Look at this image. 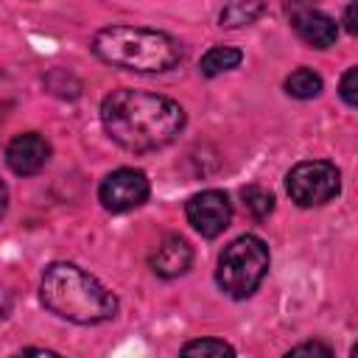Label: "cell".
Returning <instances> with one entry per match:
<instances>
[{"instance_id": "ffe728a7", "label": "cell", "mask_w": 358, "mask_h": 358, "mask_svg": "<svg viewBox=\"0 0 358 358\" xmlns=\"http://www.w3.org/2000/svg\"><path fill=\"white\" fill-rule=\"evenodd\" d=\"M6 201H8V190H6V185H3V179H0V218H3V213H6Z\"/></svg>"}, {"instance_id": "277c9868", "label": "cell", "mask_w": 358, "mask_h": 358, "mask_svg": "<svg viewBox=\"0 0 358 358\" xmlns=\"http://www.w3.org/2000/svg\"><path fill=\"white\" fill-rule=\"evenodd\" d=\"M268 271V246L257 235H241L224 246L218 257L215 280L232 299H246L257 291Z\"/></svg>"}, {"instance_id": "ba28073f", "label": "cell", "mask_w": 358, "mask_h": 358, "mask_svg": "<svg viewBox=\"0 0 358 358\" xmlns=\"http://www.w3.org/2000/svg\"><path fill=\"white\" fill-rule=\"evenodd\" d=\"M288 17H291V25L299 34V39L308 42L310 48H330L338 36L336 20L313 6H302L294 0V3H288Z\"/></svg>"}, {"instance_id": "e0dca14e", "label": "cell", "mask_w": 358, "mask_h": 358, "mask_svg": "<svg viewBox=\"0 0 358 358\" xmlns=\"http://www.w3.org/2000/svg\"><path fill=\"white\" fill-rule=\"evenodd\" d=\"M288 355H322V358H330V347H324V344H319V341H308V344L294 347Z\"/></svg>"}, {"instance_id": "9c48e42d", "label": "cell", "mask_w": 358, "mask_h": 358, "mask_svg": "<svg viewBox=\"0 0 358 358\" xmlns=\"http://www.w3.org/2000/svg\"><path fill=\"white\" fill-rule=\"evenodd\" d=\"M48 157H50V145H48V140H45L42 134H36V131L17 134V137L8 143V148H6V162H8V168H11L14 173H20V176L36 173V171L48 162Z\"/></svg>"}, {"instance_id": "8fae6325", "label": "cell", "mask_w": 358, "mask_h": 358, "mask_svg": "<svg viewBox=\"0 0 358 358\" xmlns=\"http://www.w3.org/2000/svg\"><path fill=\"white\" fill-rule=\"evenodd\" d=\"M263 0H227L224 11H221V25L224 28H241V25H249L260 17L263 11Z\"/></svg>"}, {"instance_id": "ac0fdd59", "label": "cell", "mask_w": 358, "mask_h": 358, "mask_svg": "<svg viewBox=\"0 0 358 358\" xmlns=\"http://www.w3.org/2000/svg\"><path fill=\"white\" fill-rule=\"evenodd\" d=\"M344 28H347L350 34H355V3H350L347 11H344Z\"/></svg>"}, {"instance_id": "3957f363", "label": "cell", "mask_w": 358, "mask_h": 358, "mask_svg": "<svg viewBox=\"0 0 358 358\" xmlns=\"http://www.w3.org/2000/svg\"><path fill=\"white\" fill-rule=\"evenodd\" d=\"M92 50L101 62L134 73H165L182 62V48L176 39L140 25L101 28L92 39Z\"/></svg>"}, {"instance_id": "30bf717a", "label": "cell", "mask_w": 358, "mask_h": 358, "mask_svg": "<svg viewBox=\"0 0 358 358\" xmlns=\"http://www.w3.org/2000/svg\"><path fill=\"white\" fill-rule=\"evenodd\" d=\"M151 271L157 274V277H165V280H171V277H179V274H185L187 268H190V263H193V249H190V243L182 238V235H168L159 246H157V252L151 255Z\"/></svg>"}, {"instance_id": "5b68a950", "label": "cell", "mask_w": 358, "mask_h": 358, "mask_svg": "<svg viewBox=\"0 0 358 358\" xmlns=\"http://www.w3.org/2000/svg\"><path fill=\"white\" fill-rule=\"evenodd\" d=\"M285 187H288L291 201H296L299 207H319V204L330 201L333 196H338L341 176L333 162L305 159L288 171Z\"/></svg>"}, {"instance_id": "52a82bcc", "label": "cell", "mask_w": 358, "mask_h": 358, "mask_svg": "<svg viewBox=\"0 0 358 358\" xmlns=\"http://www.w3.org/2000/svg\"><path fill=\"white\" fill-rule=\"evenodd\" d=\"M185 213H187V221L193 224V229L199 235H204V238L221 235L229 227V221H232V204H229L227 193H221V190H201V193H196L187 201Z\"/></svg>"}, {"instance_id": "4fadbf2b", "label": "cell", "mask_w": 358, "mask_h": 358, "mask_svg": "<svg viewBox=\"0 0 358 358\" xmlns=\"http://www.w3.org/2000/svg\"><path fill=\"white\" fill-rule=\"evenodd\" d=\"M241 59H243V53H241L238 48H210V50L201 56L199 70H201L204 76H218V73H224V70L238 67Z\"/></svg>"}, {"instance_id": "9a60e30c", "label": "cell", "mask_w": 358, "mask_h": 358, "mask_svg": "<svg viewBox=\"0 0 358 358\" xmlns=\"http://www.w3.org/2000/svg\"><path fill=\"white\" fill-rule=\"evenodd\" d=\"M182 352L185 355H215V358H221V355H235V347H229L221 338H199V341H187L182 347Z\"/></svg>"}, {"instance_id": "7c38bea8", "label": "cell", "mask_w": 358, "mask_h": 358, "mask_svg": "<svg viewBox=\"0 0 358 358\" xmlns=\"http://www.w3.org/2000/svg\"><path fill=\"white\" fill-rule=\"evenodd\" d=\"M285 92L291 98H299V101H308V98H316L322 92V76L308 70V67H299L294 70L288 78H285Z\"/></svg>"}, {"instance_id": "7a4b0ae2", "label": "cell", "mask_w": 358, "mask_h": 358, "mask_svg": "<svg viewBox=\"0 0 358 358\" xmlns=\"http://www.w3.org/2000/svg\"><path fill=\"white\" fill-rule=\"evenodd\" d=\"M39 296L50 313L76 324H98L117 313L115 294L73 263H50L42 274Z\"/></svg>"}, {"instance_id": "2e32d148", "label": "cell", "mask_w": 358, "mask_h": 358, "mask_svg": "<svg viewBox=\"0 0 358 358\" xmlns=\"http://www.w3.org/2000/svg\"><path fill=\"white\" fill-rule=\"evenodd\" d=\"M341 98L347 106H358V67H350L344 76H341V87H338Z\"/></svg>"}, {"instance_id": "8992f818", "label": "cell", "mask_w": 358, "mask_h": 358, "mask_svg": "<svg viewBox=\"0 0 358 358\" xmlns=\"http://www.w3.org/2000/svg\"><path fill=\"white\" fill-rule=\"evenodd\" d=\"M98 199L109 213L134 210L148 199V179L137 168H117L101 182Z\"/></svg>"}, {"instance_id": "5bb4252c", "label": "cell", "mask_w": 358, "mask_h": 358, "mask_svg": "<svg viewBox=\"0 0 358 358\" xmlns=\"http://www.w3.org/2000/svg\"><path fill=\"white\" fill-rule=\"evenodd\" d=\"M241 196H243L246 210H249L255 218H266V215L274 210V196H271L266 187H260V185H249V187H243Z\"/></svg>"}, {"instance_id": "d6986e66", "label": "cell", "mask_w": 358, "mask_h": 358, "mask_svg": "<svg viewBox=\"0 0 358 358\" xmlns=\"http://www.w3.org/2000/svg\"><path fill=\"white\" fill-rule=\"evenodd\" d=\"M8 310H11V296H8V291L0 285V319H3Z\"/></svg>"}, {"instance_id": "6da1fadb", "label": "cell", "mask_w": 358, "mask_h": 358, "mask_svg": "<svg viewBox=\"0 0 358 358\" xmlns=\"http://www.w3.org/2000/svg\"><path fill=\"white\" fill-rule=\"evenodd\" d=\"M101 120L117 145L134 154H145L179 137L185 129V109L165 95L115 90L101 103Z\"/></svg>"}]
</instances>
